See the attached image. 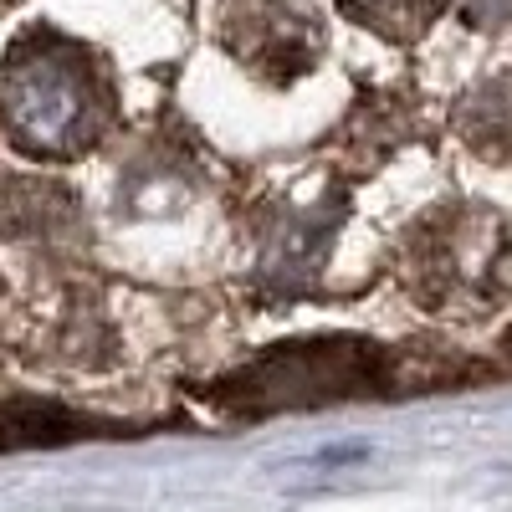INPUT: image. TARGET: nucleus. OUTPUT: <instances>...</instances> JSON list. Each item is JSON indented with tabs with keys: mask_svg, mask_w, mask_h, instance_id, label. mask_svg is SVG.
Returning <instances> with one entry per match:
<instances>
[{
	"mask_svg": "<svg viewBox=\"0 0 512 512\" xmlns=\"http://www.w3.org/2000/svg\"><path fill=\"white\" fill-rule=\"evenodd\" d=\"M384 384V354L364 338H303V344H282L262 354L256 364L236 369L216 384V400L231 410H313L333 400L374 395Z\"/></svg>",
	"mask_w": 512,
	"mask_h": 512,
	"instance_id": "2",
	"label": "nucleus"
},
{
	"mask_svg": "<svg viewBox=\"0 0 512 512\" xmlns=\"http://www.w3.org/2000/svg\"><path fill=\"white\" fill-rule=\"evenodd\" d=\"M0 123L47 159H72L108 123V82L98 62L62 36H26L0 67Z\"/></svg>",
	"mask_w": 512,
	"mask_h": 512,
	"instance_id": "1",
	"label": "nucleus"
}]
</instances>
